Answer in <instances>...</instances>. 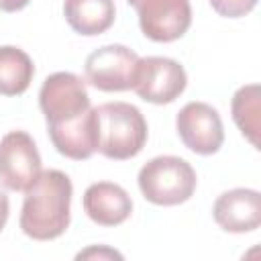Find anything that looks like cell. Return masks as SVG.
Wrapping results in <instances>:
<instances>
[{
	"mask_svg": "<svg viewBox=\"0 0 261 261\" xmlns=\"http://www.w3.org/2000/svg\"><path fill=\"white\" fill-rule=\"evenodd\" d=\"M188 86L186 69L169 57H139L133 88L139 98L151 104H171Z\"/></svg>",
	"mask_w": 261,
	"mask_h": 261,
	"instance_id": "obj_5",
	"label": "cell"
},
{
	"mask_svg": "<svg viewBox=\"0 0 261 261\" xmlns=\"http://www.w3.org/2000/svg\"><path fill=\"white\" fill-rule=\"evenodd\" d=\"M39 106L57 153L73 161L90 159L96 153L94 108L80 75L71 71L47 75L39 90Z\"/></svg>",
	"mask_w": 261,
	"mask_h": 261,
	"instance_id": "obj_1",
	"label": "cell"
},
{
	"mask_svg": "<svg viewBox=\"0 0 261 261\" xmlns=\"http://www.w3.org/2000/svg\"><path fill=\"white\" fill-rule=\"evenodd\" d=\"M73 186L59 169H41L37 179L24 190L18 218L20 230L33 241H53L61 237L71 220Z\"/></svg>",
	"mask_w": 261,
	"mask_h": 261,
	"instance_id": "obj_2",
	"label": "cell"
},
{
	"mask_svg": "<svg viewBox=\"0 0 261 261\" xmlns=\"http://www.w3.org/2000/svg\"><path fill=\"white\" fill-rule=\"evenodd\" d=\"M214 222L234 234L257 230L261 224V194L251 188H234L222 192L212 208Z\"/></svg>",
	"mask_w": 261,
	"mask_h": 261,
	"instance_id": "obj_10",
	"label": "cell"
},
{
	"mask_svg": "<svg viewBox=\"0 0 261 261\" xmlns=\"http://www.w3.org/2000/svg\"><path fill=\"white\" fill-rule=\"evenodd\" d=\"M90 257H110V259H122V255L118 253V251H114V249H106V247H100V249H96V247H92V249H86V251H82V253H77V259H90Z\"/></svg>",
	"mask_w": 261,
	"mask_h": 261,
	"instance_id": "obj_16",
	"label": "cell"
},
{
	"mask_svg": "<svg viewBox=\"0 0 261 261\" xmlns=\"http://www.w3.org/2000/svg\"><path fill=\"white\" fill-rule=\"evenodd\" d=\"M139 55L124 45H104L92 51L84 63L86 82L100 92H124L133 88Z\"/></svg>",
	"mask_w": 261,
	"mask_h": 261,
	"instance_id": "obj_6",
	"label": "cell"
},
{
	"mask_svg": "<svg viewBox=\"0 0 261 261\" xmlns=\"http://www.w3.org/2000/svg\"><path fill=\"white\" fill-rule=\"evenodd\" d=\"M35 75L33 59L14 45L0 47V96H20Z\"/></svg>",
	"mask_w": 261,
	"mask_h": 261,
	"instance_id": "obj_13",
	"label": "cell"
},
{
	"mask_svg": "<svg viewBox=\"0 0 261 261\" xmlns=\"http://www.w3.org/2000/svg\"><path fill=\"white\" fill-rule=\"evenodd\" d=\"M84 212L98 226H118L133 212L128 192L112 181H96L84 192Z\"/></svg>",
	"mask_w": 261,
	"mask_h": 261,
	"instance_id": "obj_11",
	"label": "cell"
},
{
	"mask_svg": "<svg viewBox=\"0 0 261 261\" xmlns=\"http://www.w3.org/2000/svg\"><path fill=\"white\" fill-rule=\"evenodd\" d=\"M96 151L106 159L126 161L137 157L147 143V120L128 102H106L94 108Z\"/></svg>",
	"mask_w": 261,
	"mask_h": 261,
	"instance_id": "obj_3",
	"label": "cell"
},
{
	"mask_svg": "<svg viewBox=\"0 0 261 261\" xmlns=\"http://www.w3.org/2000/svg\"><path fill=\"white\" fill-rule=\"evenodd\" d=\"M8 214H10V202L4 190H0V232L8 222Z\"/></svg>",
	"mask_w": 261,
	"mask_h": 261,
	"instance_id": "obj_17",
	"label": "cell"
},
{
	"mask_svg": "<svg viewBox=\"0 0 261 261\" xmlns=\"http://www.w3.org/2000/svg\"><path fill=\"white\" fill-rule=\"evenodd\" d=\"M175 128L181 143L198 155H212L224 143L220 114L206 102H188L175 116Z\"/></svg>",
	"mask_w": 261,
	"mask_h": 261,
	"instance_id": "obj_9",
	"label": "cell"
},
{
	"mask_svg": "<svg viewBox=\"0 0 261 261\" xmlns=\"http://www.w3.org/2000/svg\"><path fill=\"white\" fill-rule=\"evenodd\" d=\"M137 184L147 202L155 206H177L194 196L198 177L186 159L159 155L141 167Z\"/></svg>",
	"mask_w": 261,
	"mask_h": 261,
	"instance_id": "obj_4",
	"label": "cell"
},
{
	"mask_svg": "<svg viewBox=\"0 0 261 261\" xmlns=\"http://www.w3.org/2000/svg\"><path fill=\"white\" fill-rule=\"evenodd\" d=\"M230 110H232V120L239 126V130L243 133V137L255 147L259 149V86L257 84H247L243 88H239L232 96L230 102Z\"/></svg>",
	"mask_w": 261,
	"mask_h": 261,
	"instance_id": "obj_14",
	"label": "cell"
},
{
	"mask_svg": "<svg viewBox=\"0 0 261 261\" xmlns=\"http://www.w3.org/2000/svg\"><path fill=\"white\" fill-rule=\"evenodd\" d=\"M63 16L77 35L96 37L114 24L116 6L114 0H63Z\"/></svg>",
	"mask_w": 261,
	"mask_h": 261,
	"instance_id": "obj_12",
	"label": "cell"
},
{
	"mask_svg": "<svg viewBox=\"0 0 261 261\" xmlns=\"http://www.w3.org/2000/svg\"><path fill=\"white\" fill-rule=\"evenodd\" d=\"M41 173V155L33 137L10 130L0 139V184L12 192H24Z\"/></svg>",
	"mask_w": 261,
	"mask_h": 261,
	"instance_id": "obj_7",
	"label": "cell"
},
{
	"mask_svg": "<svg viewBox=\"0 0 261 261\" xmlns=\"http://www.w3.org/2000/svg\"><path fill=\"white\" fill-rule=\"evenodd\" d=\"M29 2L31 0H0V10H4V12H18Z\"/></svg>",
	"mask_w": 261,
	"mask_h": 261,
	"instance_id": "obj_18",
	"label": "cell"
},
{
	"mask_svg": "<svg viewBox=\"0 0 261 261\" xmlns=\"http://www.w3.org/2000/svg\"><path fill=\"white\" fill-rule=\"evenodd\" d=\"M208 2L212 10L224 18H241L257 6V0H208Z\"/></svg>",
	"mask_w": 261,
	"mask_h": 261,
	"instance_id": "obj_15",
	"label": "cell"
},
{
	"mask_svg": "<svg viewBox=\"0 0 261 261\" xmlns=\"http://www.w3.org/2000/svg\"><path fill=\"white\" fill-rule=\"evenodd\" d=\"M141 33L155 43H171L184 37L192 24L190 0H133Z\"/></svg>",
	"mask_w": 261,
	"mask_h": 261,
	"instance_id": "obj_8",
	"label": "cell"
}]
</instances>
